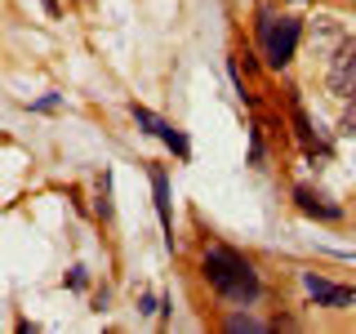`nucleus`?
<instances>
[{"instance_id":"3","label":"nucleus","mask_w":356,"mask_h":334,"mask_svg":"<svg viewBox=\"0 0 356 334\" xmlns=\"http://www.w3.org/2000/svg\"><path fill=\"white\" fill-rule=\"evenodd\" d=\"M325 85L334 98H352L356 94V36H348L334 49L330 58V72H325Z\"/></svg>"},{"instance_id":"7","label":"nucleus","mask_w":356,"mask_h":334,"mask_svg":"<svg viewBox=\"0 0 356 334\" xmlns=\"http://www.w3.org/2000/svg\"><path fill=\"white\" fill-rule=\"evenodd\" d=\"M294 200H298V209H303V214H312V218H325V223H339V218H343V209L330 205L325 196H316L312 187H298Z\"/></svg>"},{"instance_id":"10","label":"nucleus","mask_w":356,"mask_h":334,"mask_svg":"<svg viewBox=\"0 0 356 334\" xmlns=\"http://www.w3.org/2000/svg\"><path fill=\"white\" fill-rule=\"evenodd\" d=\"M250 161L263 165V138H259V129H250Z\"/></svg>"},{"instance_id":"13","label":"nucleus","mask_w":356,"mask_h":334,"mask_svg":"<svg viewBox=\"0 0 356 334\" xmlns=\"http://www.w3.org/2000/svg\"><path fill=\"white\" fill-rule=\"evenodd\" d=\"M67 281H72V289H85V267H72V276H67Z\"/></svg>"},{"instance_id":"12","label":"nucleus","mask_w":356,"mask_h":334,"mask_svg":"<svg viewBox=\"0 0 356 334\" xmlns=\"http://www.w3.org/2000/svg\"><path fill=\"white\" fill-rule=\"evenodd\" d=\"M343 134H356V94H352V107H348V116H343Z\"/></svg>"},{"instance_id":"4","label":"nucleus","mask_w":356,"mask_h":334,"mask_svg":"<svg viewBox=\"0 0 356 334\" xmlns=\"http://www.w3.org/2000/svg\"><path fill=\"white\" fill-rule=\"evenodd\" d=\"M129 111H134V120H138L143 129H147V134H156V138H161V143H170V148H174L178 156H183V161H187V156H192V143L183 138V129H174L170 120H161V116H156V111H147V107H138V103H134Z\"/></svg>"},{"instance_id":"6","label":"nucleus","mask_w":356,"mask_h":334,"mask_svg":"<svg viewBox=\"0 0 356 334\" xmlns=\"http://www.w3.org/2000/svg\"><path fill=\"white\" fill-rule=\"evenodd\" d=\"M289 116H294V134H298V143H303V152L307 156H330V148L316 138V129H312V120H307V111H303V103H289Z\"/></svg>"},{"instance_id":"9","label":"nucleus","mask_w":356,"mask_h":334,"mask_svg":"<svg viewBox=\"0 0 356 334\" xmlns=\"http://www.w3.org/2000/svg\"><path fill=\"white\" fill-rule=\"evenodd\" d=\"M227 330H232V334H259V330H267V326H263V321H254V317H232Z\"/></svg>"},{"instance_id":"2","label":"nucleus","mask_w":356,"mask_h":334,"mask_svg":"<svg viewBox=\"0 0 356 334\" xmlns=\"http://www.w3.org/2000/svg\"><path fill=\"white\" fill-rule=\"evenodd\" d=\"M298 36H303V22L298 18H272L263 14L259 22V40H263V58L281 72V67L294 63V49H298Z\"/></svg>"},{"instance_id":"11","label":"nucleus","mask_w":356,"mask_h":334,"mask_svg":"<svg viewBox=\"0 0 356 334\" xmlns=\"http://www.w3.org/2000/svg\"><path fill=\"white\" fill-rule=\"evenodd\" d=\"M107 187H111V178L103 174V196H98V214H103V218H111V200H107Z\"/></svg>"},{"instance_id":"5","label":"nucleus","mask_w":356,"mask_h":334,"mask_svg":"<svg viewBox=\"0 0 356 334\" xmlns=\"http://www.w3.org/2000/svg\"><path fill=\"white\" fill-rule=\"evenodd\" d=\"M303 289L316 299V303H325V308H348L356 299L348 285H334V281H325V276H316V272H303Z\"/></svg>"},{"instance_id":"14","label":"nucleus","mask_w":356,"mask_h":334,"mask_svg":"<svg viewBox=\"0 0 356 334\" xmlns=\"http://www.w3.org/2000/svg\"><path fill=\"white\" fill-rule=\"evenodd\" d=\"M40 5H44V9H49V14H58V0H40Z\"/></svg>"},{"instance_id":"1","label":"nucleus","mask_w":356,"mask_h":334,"mask_svg":"<svg viewBox=\"0 0 356 334\" xmlns=\"http://www.w3.org/2000/svg\"><path fill=\"white\" fill-rule=\"evenodd\" d=\"M205 281L214 285L227 303H254V299L263 294L259 272L250 267V259L236 254V250H227V245H214V250L205 254Z\"/></svg>"},{"instance_id":"8","label":"nucleus","mask_w":356,"mask_h":334,"mask_svg":"<svg viewBox=\"0 0 356 334\" xmlns=\"http://www.w3.org/2000/svg\"><path fill=\"white\" fill-rule=\"evenodd\" d=\"M152 192H156V214H161V228L170 232V178H165L161 165L152 170Z\"/></svg>"}]
</instances>
